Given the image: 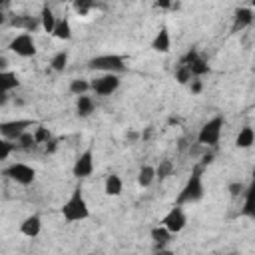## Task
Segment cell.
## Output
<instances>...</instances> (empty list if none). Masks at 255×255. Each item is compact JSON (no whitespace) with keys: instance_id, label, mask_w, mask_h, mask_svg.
Wrapping results in <instances>:
<instances>
[{"instance_id":"obj_2","label":"cell","mask_w":255,"mask_h":255,"mask_svg":"<svg viewBox=\"0 0 255 255\" xmlns=\"http://www.w3.org/2000/svg\"><path fill=\"white\" fill-rule=\"evenodd\" d=\"M203 195H205V185H203V167H201V165H197V167L191 171L189 179L185 181L183 189L179 191L175 205H181V207H183V205H187V203H195V201H199Z\"/></svg>"},{"instance_id":"obj_17","label":"cell","mask_w":255,"mask_h":255,"mask_svg":"<svg viewBox=\"0 0 255 255\" xmlns=\"http://www.w3.org/2000/svg\"><path fill=\"white\" fill-rule=\"evenodd\" d=\"M135 179H137V185L141 189H147L155 181V167L153 165H147V163L141 165L139 171H137V175H135Z\"/></svg>"},{"instance_id":"obj_8","label":"cell","mask_w":255,"mask_h":255,"mask_svg":"<svg viewBox=\"0 0 255 255\" xmlns=\"http://www.w3.org/2000/svg\"><path fill=\"white\" fill-rule=\"evenodd\" d=\"M159 225H161V227H165L171 235H173V233L183 231V229H185V225H187V215H185L183 207H181V205H173V207H171V209L161 217Z\"/></svg>"},{"instance_id":"obj_29","label":"cell","mask_w":255,"mask_h":255,"mask_svg":"<svg viewBox=\"0 0 255 255\" xmlns=\"http://www.w3.org/2000/svg\"><path fill=\"white\" fill-rule=\"evenodd\" d=\"M175 80H177L179 84H189V82L193 80V76H191V72H189L187 66L179 64V68H177V72H175Z\"/></svg>"},{"instance_id":"obj_11","label":"cell","mask_w":255,"mask_h":255,"mask_svg":"<svg viewBox=\"0 0 255 255\" xmlns=\"http://www.w3.org/2000/svg\"><path fill=\"white\" fill-rule=\"evenodd\" d=\"M40 231H42V217L40 215H28V217H24V221L20 223V233L24 235V237H30V239H34V237H38L40 235Z\"/></svg>"},{"instance_id":"obj_27","label":"cell","mask_w":255,"mask_h":255,"mask_svg":"<svg viewBox=\"0 0 255 255\" xmlns=\"http://www.w3.org/2000/svg\"><path fill=\"white\" fill-rule=\"evenodd\" d=\"M32 135H34V141H36V145H40V143H48V141L52 139V133H50V129H48V128H44V126L36 128Z\"/></svg>"},{"instance_id":"obj_21","label":"cell","mask_w":255,"mask_h":255,"mask_svg":"<svg viewBox=\"0 0 255 255\" xmlns=\"http://www.w3.org/2000/svg\"><path fill=\"white\" fill-rule=\"evenodd\" d=\"M149 235H151L153 243H155V245H159V249H161V247L171 239V233H169L165 227H161V225H155V227L151 229V233H149Z\"/></svg>"},{"instance_id":"obj_13","label":"cell","mask_w":255,"mask_h":255,"mask_svg":"<svg viewBox=\"0 0 255 255\" xmlns=\"http://www.w3.org/2000/svg\"><path fill=\"white\" fill-rule=\"evenodd\" d=\"M151 48L159 54H167L171 50V36H169V30L163 26L159 28V32L155 34V38L151 40Z\"/></svg>"},{"instance_id":"obj_19","label":"cell","mask_w":255,"mask_h":255,"mask_svg":"<svg viewBox=\"0 0 255 255\" xmlns=\"http://www.w3.org/2000/svg\"><path fill=\"white\" fill-rule=\"evenodd\" d=\"M94 110H96V102H94V98L92 96H78V100H76V112H78V116H82V118H88V116H92L94 114Z\"/></svg>"},{"instance_id":"obj_22","label":"cell","mask_w":255,"mask_h":255,"mask_svg":"<svg viewBox=\"0 0 255 255\" xmlns=\"http://www.w3.org/2000/svg\"><path fill=\"white\" fill-rule=\"evenodd\" d=\"M66 66H68V52H66V50L56 52V54L52 56V60H50V68H52L54 72H64Z\"/></svg>"},{"instance_id":"obj_5","label":"cell","mask_w":255,"mask_h":255,"mask_svg":"<svg viewBox=\"0 0 255 255\" xmlns=\"http://www.w3.org/2000/svg\"><path fill=\"white\" fill-rule=\"evenodd\" d=\"M4 175H6L10 181L28 187V185H32L34 179H36V169H34L30 163L14 161V163H10V165L4 169Z\"/></svg>"},{"instance_id":"obj_32","label":"cell","mask_w":255,"mask_h":255,"mask_svg":"<svg viewBox=\"0 0 255 255\" xmlns=\"http://www.w3.org/2000/svg\"><path fill=\"white\" fill-rule=\"evenodd\" d=\"M189 86H191V92H193V94H199V92H201V80L193 78V80L189 82Z\"/></svg>"},{"instance_id":"obj_3","label":"cell","mask_w":255,"mask_h":255,"mask_svg":"<svg viewBox=\"0 0 255 255\" xmlns=\"http://www.w3.org/2000/svg\"><path fill=\"white\" fill-rule=\"evenodd\" d=\"M90 68L100 72V74H116V76H120L122 72L128 70V64H126V58L120 56V54H100V56H94L90 60Z\"/></svg>"},{"instance_id":"obj_1","label":"cell","mask_w":255,"mask_h":255,"mask_svg":"<svg viewBox=\"0 0 255 255\" xmlns=\"http://www.w3.org/2000/svg\"><path fill=\"white\" fill-rule=\"evenodd\" d=\"M62 217L68 223H76V221H84L90 217V205L84 197V189L82 187H74L70 197L66 199V203L62 205Z\"/></svg>"},{"instance_id":"obj_26","label":"cell","mask_w":255,"mask_h":255,"mask_svg":"<svg viewBox=\"0 0 255 255\" xmlns=\"http://www.w3.org/2000/svg\"><path fill=\"white\" fill-rule=\"evenodd\" d=\"M173 171V163L169 159H161L159 165L155 167V179H165L167 175H171Z\"/></svg>"},{"instance_id":"obj_33","label":"cell","mask_w":255,"mask_h":255,"mask_svg":"<svg viewBox=\"0 0 255 255\" xmlns=\"http://www.w3.org/2000/svg\"><path fill=\"white\" fill-rule=\"evenodd\" d=\"M6 20H8V16H6V14L0 10V26H2V24H6Z\"/></svg>"},{"instance_id":"obj_14","label":"cell","mask_w":255,"mask_h":255,"mask_svg":"<svg viewBox=\"0 0 255 255\" xmlns=\"http://www.w3.org/2000/svg\"><path fill=\"white\" fill-rule=\"evenodd\" d=\"M122 191H124V179L118 173L106 175V179H104V193L110 195V197H118V195H122Z\"/></svg>"},{"instance_id":"obj_12","label":"cell","mask_w":255,"mask_h":255,"mask_svg":"<svg viewBox=\"0 0 255 255\" xmlns=\"http://www.w3.org/2000/svg\"><path fill=\"white\" fill-rule=\"evenodd\" d=\"M253 20H255V12H253V8H249V6H241L239 10H235V18H233V28L237 30H243V28H249L251 24H253Z\"/></svg>"},{"instance_id":"obj_16","label":"cell","mask_w":255,"mask_h":255,"mask_svg":"<svg viewBox=\"0 0 255 255\" xmlns=\"http://www.w3.org/2000/svg\"><path fill=\"white\" fill-rule=\"evenodd\" d=\"M253 143H255V131H253V128H251V126H243V128L239 129L237 137H235V145H237L239 149H247V147H251Z\"/></svg>"},{"instance_id":"obj_31","label":"cell","mask_w":255,"mask_h":255,"mask_svg":"<svg viewBox=\"0 0 255 255\" xmlns=\"http://www.w3.org/2000/svg\"><path fill=\"white\" fill-rule=\"evenodd\" d=\"M229 193H231V197H241L243 195V191H245V185L241 183V181H233V183H229Z\"/></svg>"},{"instance_id":"obj_20","label":"cell","mask_w":255,"mask_h":255,"mask_svg":"<svg viewBox=\"0 0 255 255\" xmlns=\"http://www.w3.org/2000/svg\"><path fill=\"white\" fill-rule=\"evenodd\" d=\"M52 36L58 38V40H70L72 38V24H70V20L68 18H58Z\"/></svg>"},{"instance_id":"obj_15","label":"cell","mask_w":255,"mask_h":255,"mask_svg":"<svg viewBox=\"0 0 255 255\" xmlns=\"http://www.w3.org/2000/svg\"><path fill=\"white\" fill-rule=\"evenodd\" d=\"M18 86H20V80H18V76L14 72H10V70H2L0 72V94H6L8 96Z\"/></svg>"},{"instance_id":"obj_6","label":"cell","mask_w":255,"mask_h":255,"mask_svg":"<svg viewBox=\"0 0 255 255\" xmlns=\"http://www.w3.org/2000/svg\"><path fill=\"white\" fill-rule=\"evenodd\" d=\"M8 48H10V52H14L20 58H32V56H36V50H38L36 48V40H34V36L30 32H18L10 40Z\"/></svg>"},{"instance_id":"obj_9","label":"cell","mask_w":255,"mask_h":255,"mask_svg":"<svg viewBox=\"0 0 255 255\" xmlns=\"http://www.w3.org/2000/svg\"><path fill=\"white\" fill-rule=\"evenodd\" d=\"M32 126L30 120H8V122H0V137H4L6 141H18L28 128Z\"/></svg>"},{"instance_id":"obj_24","label":"cell","mask_w":255,"mask_h":255,"mask_svg":"<svg viewBox=\"0 0 255 255\" xmlns=\"http://www.w3.org/2000/svg\"><path fill=\"white\" fill-rule=\"evenodd\" d=\"M187 68H189L191 76H193V78H197V80H199L201 76H205V74L209 72V64H207V62H205V60H203L201 56H199V58H197L195 62H191V64H189Z\"/></svg>"},{"instance_id":"obj_7","label":"cell","mask_w":255,"mask_h":255,"mask_svg":"<svg viewBox=\"0 0 255 255\" xmlns=\"http://www.w3.org/2000/svg\"><path fill=\"white\" fill-rule=\"evenodd\" d=\"M120 84H122L120 76H116V74H100L98 78H94L90 82V92H94L96 96H104L106 98V96L116 94Z\"/></svg>"},{"instance_id":"obj_23","label":"cell","mask_w":255,"mask_h":255,"mask_svg":"<svg viewBox=\"0 0 255 255\" xmlns=\"http://www.w3.org/2000/svg\"><path fill=\"white\" fill-rule=\"evenodd\" d=\"M241 213L247 215V217H253L255 215V207H253V185L245 187V191H243V209H241Z\"/></svg>"},{"instance_id":"obj_30","label":"cell","mask_w":255,"mask_h":255,"mask_svg":"<svg viewBox=\"0 0 255 255\" xmlns=\"http://www.w3.org/2000/svg\"><path fill=\"white\" fill-rule=\"evenodd\" d=\"M16 147H22V149H32V147H36V141H34L32 131H26V133L16 141Z\"/></svg>"},{"instance_id":"obj_28","label":"cell","mask_w":255,"mask_h":255,"mask_svg":"<svg viewBox=\"0 0 255 255\" xmlns=\"http://www.w3.org/2000/svg\"><path fill=\"white\" fill-rule=\"evenodd\" d=\"M14 149H16V143L6 141L4 137H0V161L8 159V157L12 155V151H14Z\"/></svg>"},{"instance_id":"obj_25","label":"cell","mask_w":255,"mask_h":255,"mask_svg":"<svg viewBox=\"0 0 255 255\" xmlns=\"http://www.w3.org/2000/svg\"><path fill=\"white\" fill-rule=\"evenodd\" d=\"M90 92V82L80 78V80H72L70 82V94L74 96H86Z\"/></svg>"},{"instance_id":"obj_10","label":"cell","mask_w":255,"mask_h":255,"mask_svg":"<svg viewBox=\"0 0 255 255\" xmlns=\"http://www.w3.org/2000/svg\"><path fill=\"white\" fill-rule=\"evenodd\" d=\"M94 169H96L94 149L88 147V149H84V151L76 157V161H74V165H72V173H74V177H78V179H86V177H90V175L94 173Z\"/></svg>"},{"instance_id":"obj_4","label":"cell","mask_w":255,"mask_h":255,"mask_svg":"<svg viewBox=\"0 0 255 255\" xmlns=\"http://www.w3.org/2000/svg\"><path fill=\"white\" fill-rule=\"evenodd\" d=\"M223 126H225L223 116H213L211 120H207L197 131V143L203 147H215L221 139Z\"/></svg>"},{"instance_id":"obj_18","label":"cell","mask_w":255,"mask_h":255,"mask_svg":"<svg viewBox=\"0 0 255 255\" xmlns=\"http://www.w3.org/2000/svg\"><path fill=\"white\" fill-rule=\"evenodd\" d=\"M56 22H58V18H56L54 10H52L50 6H42V12H40V28H42L44 32L52 34V32H54Z\"/></svg>"}]
</instances>
